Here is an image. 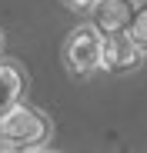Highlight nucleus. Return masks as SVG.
I'll list each match as a JSON object with an SVG mask.
<instances>
[{"label":"nucleus","mask_w":147,"mask_h":153,"mask_svg":"<svg viewBox=\"0 0 147 153\" xmlns=\"http://www.w3.org/2000/svg\"><path fill=\"white\" fill-rule=\"evenodd\" d=\"M0 130H4V137L10 140V146L17 153H34V150H44V143L54 133V126L44 117V110L17 103L7 117H0Z\"/></svg>","instance_id":"nucleus-1"},{"label":"nucleus","mask_w":147,"mask_h":153,"mask_svg":"<svg viewBox=\"0 0 147 153\" xmlns=\"http://www.w3.org/2000/svg\"><path fill=\"white\" fill-rule=\"evenodd\" d=\"M100 57H104V33L94 23H80L74 27L67 43H64V63L74 76H90L100 70Z\"/></svg>","instance_id":"nucleus-2"},{"label":"nucleus","mask_w":147,"mask_h":153,"mask_svg":"<svg viewBox=\"0 0 147 153\" xmlns=\"http://www.w3.org/2000/svg\"><path fill=\"white\" fill-rule=\"evenodd\" d=\"M134 13H137V0H97L90 7V23L104 37H114V33H127L130 23H134Z\"/></svg>","instance_id":"nucleus-3"},{"label":"nucleus","mask_w":147,"mask_h":153,"mask_svg":"<svg viewBox=\"0 0 147 153\" xmlns=\"http://www.w3.org/2000/svg\"><path fill=\"white\" fill-rule=\"evenodd\" d=\"M140 50L130 43L127 33H114V37H104V57H100V70L107 73H124L130 67L140 63Z\"/></svg>","instance_id":"nucleus-4"},{"label":"nucleus","mask_w":147,"mask_h":153,"mask_svg":"<svg viewBox=\"0 0 147 153\" xmlns=\"http://www.w3.org/2000/svg\"><path fill=\"white\" fill-rule=\"evenodd\" d=\"M23 90H27V76H23V70L10 60H0V117H7L17 103Z\"/></svg>","instance_id":"nucleus-5"},{"label":"nucleus","mask_w":147,"mask_h":153,"mask_svg":"<svg viewBox=\"0 0 147 153\" xmlns=\"http://www.w3.org/2000/svg\"><path fill=\"white\" fill-rule=\"evenodd\" d=\"M127 37L140 53H147V4H137V13H134V23H130Z\"/></svg>","instance_id":"nucleus-6"},{"label":"nucleus","mask_w":147,"mask_h":153,"mask_svg":"<svg viewBox=\"0 0 147 153\" xmlns=\"http://www.w3.org/2000/svg\"><path fill=\"white\" fill-rule=\"evenodd\" d=\"M64 4H67L70 10H90V7L97 4V0H64Z\"/></svg>","instance_id":"nucleus-7"},{"label":"nucleus","mask_w":147,"mask_h":153,"mask_svg":"<svg viewBox=\"0 0 147 153\" xmlns=\"http://www.w3.org/2000/svg\"><path fill=\"white\" fill-rule=\"evenodd\" d=\"M0 153H17V150L10 146V140L4 137V130H0Z\"/></svg>","instance_id":"nucleus-8"},{"label":"nucleus","mask_w":147,"mask_h":153,"mask_svg":"<svg viewBox=\"0 0 147 153\" xmlns=\"http://www.w3.org/2000/svg\"><path fill=\"white\" fill-rule=\"evenodd\" d=\"M0 60H4V30H0Z\"/></svg>","instance_id":"nucleus-9"},{"label":"nucleus","mask_w":147,"mask_h":153,"mask_svg":"<svg viewBox=\"0 0 147 153\" xmlns=\"http://www.w3.org/2000/svg\"><path fill=\"white\" fill-rule=\"evenodd\" d=\"M34 153H54V150H34Z\"/></svg>","instance_id":"nucleus-10"}]
</instances>
